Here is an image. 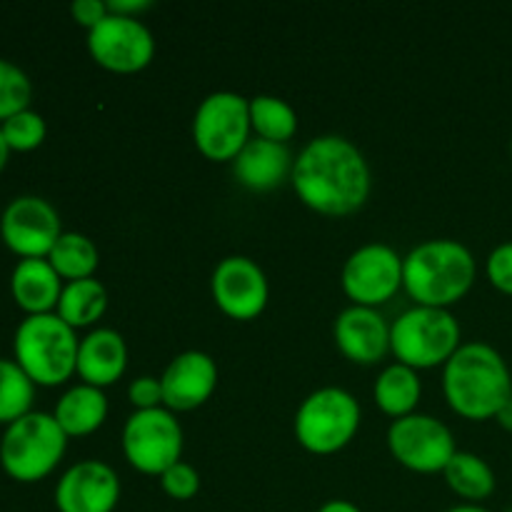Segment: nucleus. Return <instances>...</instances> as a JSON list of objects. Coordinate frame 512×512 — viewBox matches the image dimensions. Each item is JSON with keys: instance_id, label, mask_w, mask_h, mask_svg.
Returning a JSON list of instances; mask_svg holds the SVG:
<instances>
[{"instance_id": "f257e3e1", "label": "nucleus", "mask_w": 512, "mask_h": 512, "mask_svg": "<svg viewBox=\"0 0 512 512\" xmlns=\"http://www.w3.org/2000/svg\"><path fill=\"white\" fill-rule=\"evenodd\" d=\"M290 180L300 203L328 218L358 213L373 190L368 160L343 135H318L310 140L300 150Z\"/></svg>"}, {"instance_id": "f03ea898", "label": "nucleus", "mask_w": 512, "mask_h": 512, "mask_svg": "<svg viewBox=\"0 0 512 512\" xmlns=\"http://www.w3.org/2000/svg\"><path fill=\"white\" fill-rule=\"evenodd\" d=\"M443 395L460 418L495 420L512 398L508 363L493 345L463 343L443 368Z\"/></svg>"}, {"instance_id": "7ed1b4c3", "label": "nucleus", "mask_w": 512, "mask_h": 512, "mask_svg": "<svg viewBox=\"0 0 512 512\" xmlns=\"http://www.w3.org/2000/svg\"><path fill=\"white\" fill-rule=\"evenodd\" d=\"M475 278L478 263L458 240H425L403 258V288L423 308L450 310L473 290Z\"/></svg>"}, {"instance_id": "20e7f679", "label": "nucleus", "mask_w": 512, "mask_h": 512, "mask_svg": "<svg viewBox=\"0 0 512 512\" xmlns=\"http://www.w3.org/2000/svg\"><path fill=\"white\" fill-rule=\"evenodd\" d=\"M80 340L55 313L28 315L13 338L15 363L43 388H58L75 375Z\"/></svg>"}, {"instance_id": "39448f33", "label": "nucleus", "mask_w": 512, "mask_h": 512, "mask_svg": "<svg viewBox=\"0 0 512 512\" xmlns=\"http://www.w3.org/2000/svg\"><path fill=\"white\" fill-rule=\"evenodd\" d=\"M68 435L50 413L30 410L5 428L0 440V465L15 483H40L63 460Z\"/></svg>"}, {"instance_id": "423d86ee", "label": "nucleus", "mask_w": 512, "mask_h": 512, "mask_svg": "<svg viewBox=\"0 0 512 512\" xmlns=\"http://www.w3.org/2000/svg\"><path fill=\"white\" fill-rule=\"evenodd\" d=\"M460 338V323L450 310L415 305L390 325V353L418 373L438 365L445 368L463 345Z\"/></svg>"}, {"instance_id": "0eeeda50", "label": "nucleus", "mask_w": 512, "mask_h": 512, "mask_svg": "<svg viewBox=\"0 0 512 512\" xmlns=\"http://www.w3.org/2000/svg\"><path fill=\"white\" fill-rule=\"evenodd\" d=\"M363 410L355 395L343 388H320L300 403L295 413V440L313 455H335L348 448L360 430Z\"/></svg>"}, {"instance_id": "6e6552de", "label": "nucleus", "mask_w": 512, "mask_h": 512, "mask_svg": "<svg viewBox=\"0 0 512 512\" xmlns=\"http://www.w3.org/2000/svg\"><path fill=\"white\" fill-rule=\"evenodd\" d=\"M250 133V100L243 95L218 90L195 110L193 143L213 163H233L248 145Z\"/></svg>"}, {"instance_id": "1a4fd4ad", "label": "nucleus", "mask_w": 512, "mask_h": 512, "mask_svg": "<svg viewBox=\"0 0 512 512\" xmlns=\"http://www.w3.org/2000/svg\"><path fill=\"white\" fill-rule=\"evenodd\" d=\"M123 455L133 470L160 475L183 455V428L168 408L135 410L123 425Z\"/></svg>"}, {"instance_id": "9d476101", "label": "nucleus", "mask_w": 512, "mask_h": 512, "mask_svg": "<svg viewBox=\"0 0 512 512\" xmlns=\"http://www.w3.org/2000/svg\"><path fill=\"white\" fill-rule=\"evenodd\" d=\"M388 450L403 468L420 475H435L448 468L458 453V445L443 420L413 413L393 420L388 428Z\"/></svg>"}, {"instance_id": "9b49d317", "label": "nucleus", "mask_w": 512, "mask_h": 512, "mask_svg": "<svg viewBox=\"0 0 512 512\" xmlns=\"http://www.w3.org/2000/svg\"><path fill=\"white\" fill-rule=\"evenodd\" d=\"M340 283L353 305L378 308L403 288V258L390 245L368 243L345 260Z\"/></svg>"}, {"instance_id": "f8f14e48", "label": "nucleus", "mask_w": 512, "mask_h": 512, "mask_svg": "<svg viewBox=\"0 0 512 512\" xmlns=\"http://www.w3.org/2000/svg\"><path fill=\"white\" fill-rule=\"evenodd\" d=\"M88 53L110 73L133 75L153 63L155 38L140 18L110 13L88 33Z\"/></svg>"}, {"instance_id": "ddd939ff", "label": "nucleus", "mask_w": 512, "mask_h": 512, "mask_svg": "<svg viewBox=\"0 0 512 512\" xmlns=\"http://www.w3.org/2000/svg\"><path fill=\"white\" fill-rule=\"evenodd\" d=\"M60 235L58 210L38 195L13 198L0 215V238L20 260L48 258Z\"/></svg>"}, {"instance_id": "4468645a", "label": "nucleus", "mask_w": 512, "mask_h": 512, "mask_svg": "<svg viewBox=\"0 0 512 512\" xmlns=\"http://www.w3.org/2000/svg\"><path fill=\"white\" fill-rule=\"evenodd\" d=\"M215 305L230 320L248 323L268 308L270 285L263 268L245 255H228L220 260L210 278Z\"/></svg>"}, {"instance_id": "2eb2a0df", "label": "nucleus", "mask_w": 512, "mask_h": 512, "mask_svg": "<svg viewBox=\"0 0 512 512\" xmlns=\"http://www.w3.org/2000/svg\"><path fill=\"white\" fill-rule=\"evenodd\" d=\"M120 503L118 473L103 460H80L55 485L58 512H113Z\"/></svg>"}, {"instance_id": "dca6fc26", "label": "nucleus", "mask_w": 512, "mask_h": 512, "mask_svg": "<svg viewBox=\"0 0 512 512\" xmlns=\"http://www.w3.org/2000/svg\"><path fill=\"white\" fill-rule=\"evenodd\" d=\"M163 408L170 413H190L213 398L218 388V365L203 350H185L175 355L160 375Z\"/></svg>"}, {"instance_id": "f3484780", "label": "nucleus", "mask_w": 512, "mask_h": 512, "mask_svg": "<svg viewBox=\"0 0 512 512\" xmlns=\"http://www.w3.org/2000/svg\"><path fill=\"white\" fill-rule=\"evenodd\" d=\"M333 338L343 358L355 365H375L390 353V325L378 308H345L335 318Z\"/></svg>"}, {"instance_id": "a211bd4d", "label": "nucleus", "mask_w": 512, "mask_h": 512, "mask_svg": "<svg viewBox=\"0 0 512 512\" xmlns=\"http://www.w3.org/2000/svg\"><path fill=\"white\" fill-rule=\"evenodd\" d=\"M125 368H128V345L118 330L95 328L80 340L75 375L85 385L100 390L108 388L123 378Z\"/></svg>"}, {"instance_id": "6ab92c4d", "label": "nucleus", "mask_w": 512, "mask_h": 512, "mask_svg": "<svg viewBox=\"0 0 512 512\" xmlns=\"http://www.w3.org/2000/svg\"><path fill=\"white\" fill-rule=\"evenodd\" d=\"M293 165L295 160L288 145L250 138L233 160V175L243 188L253 193H268L293 178Z\"/></svg>"}, {"instance_id": "aec40b11", "label": "nucleus", "mask_w": 512, "mask_h": 512, "mask_svg": "<svg viewBox=\"0 0 512 512\" xmlns=\"http://www.w3.org/2000/svg\"><path fill=\"white\" fill-rule=\"evenodd\" d=\"M63 288V278L55 273L48 258L20 260L10 275V293L25 315L55 313Z\"/></svg>"}, {"instance_id": "412c9836", "label": "nucleus", "mask_w": 512, "mask_h": 512, "mask_svg": "<svg viewBox=\"0 0 512 512\" xmlns=\"http://www.w3.org/2000/svg\"><path fill=\"white\" fill-rule=\"evenodd\" d=\"M53 418L58 420L68 438H85L103 428V423L108 420V398L103 390L93 388V385H73L60 395Z\"/></svg>"}, {"instance_id": "4be33fe9", "label": "nucleus", "mask_w": 512, "mask_h": 512, "mask_svg": "<svg viewBox=\"0 0 512 512\" xmlns=\"http://www.w3.org/2000/svg\"><path fill=\"white\" fill-rule=\"evenodd\" d=\"M420 395H423V383H420L418 370L403 363L388 365L378 375L373 388L375 405L393 420L413 415L420 403Z\"/></svg>"}, {"instance_id": "5701e85b", "label": "nucleus", "mask_w": 512, "mask_h": 512, "mask_svg": "<svg viewBox=\"0 0 512 512\" xmlns=\"http://www.w3.org/2000/svg\"><path fill=\"white\" fill-rule=\"evenodd\" d=\"M443 478L448 488L470 505H480L498 488V478L488 460L475 453H465V450H458L453 455L448 468L443 470Z\"/></svg>"}, {"instance_id": "b1692460", "label": "nucleus", "mask_w": 512, "mask_h": 512, "mask_svg": "<svg viewBox=\"0 0 512 512\" xmlns=\"http://www.w3.org/2000/svg\"><path fill=\"white\" fill-rule=\"evenodd\" d=\"M105 310H108V290H105V285L95 278H85L75 280V283H65L55 315L73 330H80L98 323Z\"/></svg>"}, {"instance_id": "393cba45", "label": "nucleus", "mask_w": 512, "mask_h": 512, "mask_svg": "<svg viewBox=\"0 0 512 512\" xmlns=\"http://www.w3.org/2000/svg\"><path fill=\"white\" fill-rule=\"evenodd\" d=\"M250 128L255 138L285 145L298 133V113L278 95L250 98Z\"/></svg>"}, {"instance_id": "a878e982", "label": "nucleus", "mask_w": 512, "mask_h": 512, "mask_svg": "<svg viewBox=\"0 0 512 512\" xmlns=\"http://www.w3.org/2000/svg\"><path fill=\"white\" fill-rule=\"evenodd\" d=\"M48 263L65 283L95 278L100 265V253L93 240L83 233H63L48 255Z\"/></svg>"}, {"instance_id": "bb28decb", "label": "nucleus", "mask_w": 512, "mask_h": 512, "mask_svg": "<svg viewBox=\"0 0 512 512\" xmlns=\"http://www.w3.org/2000/svg\"><path fill=\"white\" fill-rule=\"evenodd\" d=\"M35 400V383L23 373L15 360L0 358V425L10 423L30 413Z\"/></svg>"}, {"instance_id": "cd10ccee", "label": "nucleus", "mask_w": 512, "mask_h": 512, "mask_svg": "<svg viewBox=\"0 0 512 512\" xmlns=\"http://www.w3.org/2000/svg\"><path fill=\"white\" fill-rule=\"evenodd\" d=\"M30 98H33V83L28 73L10 60L0 58V123L13 118L20 110H28Z\"/></svg>"}, {"instance_id": "c85d7f7f", "label": "nucleus", "mask_w": 512, "mask_h": 512, "mask_svg": "<svg viewBox=\"0 0 512 512\" xmlns=\"http://www.w3.org/2000/svg\"><path fill=\"white\" fill-rule=\"evenodd\" d=\"M3 130V138L8 143L10 153H30V150L40 148L48 135V125H45L43 115L35 113V110H20L13 118H8L5 123H0Z\"/></svg>"}, {"instance_id": "c756f323", "label": "nucleus", "mask_w": 512, "mask_h": 512, "mask_svg": "<svg viewBox=\"0 0 512 512\" xmlns=\"http://www.w3.org/2000/svg\"><path fill=\"white\" fill-rule=\"evenodd\" d=\"M160 488L168 498L185 503V500H193L200 490V473L190 463H175L173 468L165 470L160 475Z\"/></svg>"}, {"instance_id": "7c9ffc66", "label": "nucleus", "mask_w": 512, "mask_h": 512, "mask_svg": "<svg viewBox=\"0 0 512 512\" xmlns=\"http://www.w3.org/2000/svg\"><path fill=\"white\" fill-rule=\"evenodd\" d=\"M485 275H488L490 285H493L495 290H500V293L510 295L512 298V240L500 243L498 248L488 255Z\"/></svg>"}, {"instance_id": "2f4dec72", "label": "nucleus", "mask_w": 512, "mask_h": 512, "mask_svg": "<svg viewBox=\"0 0 512 512\" xmlns=\"http://www.w3.org/2000/svg\"><path fill=\"white\" fill-rule=\"evenodd\" d=\"M128 400L135 410L163 408V385H160V378H153V375L135 378L128 385Z\"/></svg>"}, {"instance_id": "473e14b6", "label": "nucleus", "mask_w": 512, "mask_h": 512, "mask_svg": "<svg viewBox=\"0 0 512 512\" xmlns=\"http://www.w3.org/2000/svg\"><path fill=\"white\" fill-rule=\"evenodd\" d=\"M70 15H73V20L80 28H85L90 33V30H93L95 25L103 23L110 13L108 3H103V0H75V3L70 5Z\"/></svg>"}, {"instance_id": "72a5a7b5", "label": "nucleus", "mask_w": 512, "mask_h": 512, "mask_svg": "<svg viewBox=\"0 0 512 512\" xmlns=\"http://www.w3.org/2000/svg\"><path fill=\"white\" fill-rule=\"evenodd\" d=\"M153 8L150 0H110L108 13L123 15V18H140V13Z\"/></svg>"}, {"instance_id": "f704fd0d", "label": "nucleus", "mask_w": 512, "mask_h": 512, "mask_svg": "<svg viewBox=\"0 0 512 512\" xmlns=\"http://www.w3.org/2000/svg\"><path fill=\"white\" fill-rule=\"evenodd\" d=\"M318 512H363L350 500H328L325 505H320Z\"/></svg>"}, {"instance_id": "c9c22d12", "label": "nucleus", "mask_w": 512, "mask_h": 512, "mask_svg": "<svg viewBox=\"0 0 512 512\" xmlns=\"http://www.w3.org/2000/svg\"><path fill=\"white\" fill-rule=\"evenodd\" d=\"M495 420H498V425H500V428H503V430H508V433H512V398H510V403L505 405L503 410H500V413H498V418H495Z\"/></svg>"}, {"instance_id": "e433bc0d", "label": "nucleus", "mask_w": 512, "mask_h": 512, "mask_svg": "<svg viewBox=\"0 0 512 512\" xmlns=\"http://www.w3.org/2000/svg\"><path fill=\"white\" fill-rule=\"evenodd\" d=\"M8 158H10V148L3 138V130H0V173H3L5 165H8Z\"/></svg>"}, {"instance_id": "4c0bfd02", "label": "nucleus", "mask_w": 512, "mask_h": 512, "mask_svg": "<svg viewBox=\"0 0 512 512\" xmlns=\"http://www.w3.org/2000/svg\"><path fill=\"white\" fill-rule=\"evenodd\" d=\"M445 512H490V510L483 508V505L463 503V505H455V508H450V510H445Z\"/></svg>"}]
</instances>
